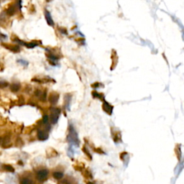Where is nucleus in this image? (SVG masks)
<instances>
[{
	"label": "nucleus",
	"instance_id": "1",
	"mask_svg": "<svg viewBox=\"0 0 184 184\" xmlns=\"http://www.w3.org/2000/svg\"><path fill=\"white\" fill-rule=\"evenodd\" d=\"M60 113V109L59 108H53L51 109L50 121H51V123L53 125H55L58 122Z\"/></svg>",
	"mask_w": 184,
	"mask_h": 184
},
{
	"label": "nucleus",
	"instance_id": "2",
	"mask_svg": "<svg viewBox=\"0 0 184 184\" xmlns=\"http://www.w3.org/2000/svg\"><path fill=\"white\" fill-rule=\"evenodd\" d=\"M48 176V171L47 169H43V170H40L37 173L36 178L39 181L43 182L44 181H45L47 179Z\"/></svg>",
	"mask_w": 184,
	"mask_h": 184
},
{
	"label": "nucleus",
	"instance_id": "3",
	"mask_svg": "<svg viewBox=\"0 0 184 184\" xmlns=\"http://www.w3.org/2000/svg\"><path fill=\"white\" fill-rule=\"evenodd\" d=\"M68 139L70 140V142H73L74 143L77 142V143H79V139L77 134L75 132V130H73V127H70L69 130V135H68Z\"/></svg>",
	"mask_w": 184,
	"mask_h": 184
},
{
	"label": "nucleus",
	"instance_id": "4",
	"mask_svg": "<svg viewBox=\"0 0 184 184\" xmlns=\"http://www.w3.org/2000/svg\"><path fill=\"white\" fill-rule=\"evenodd\" d=\"M111 58V60H112V63H111V70H112L116 68V64H117V63H118V56H117V54H116V50H112Z\"/></svg>",
	"mask_w": 184,
	"mask_h": 184
},
{
	"label": "nucleus",
	"instance_id": "5",
	"mask_svg": "<svg viewBox=\"0 0 184 184\" xmlns=\"http://www.w3.org/2000/svg\"><path fill=\"white\" fill-rule=\"evenodd\" d=\"M102 109H103V110L105 111L106 114L111 115V114H112V111H113V109H114V107H113V106H111V104H109L108 102H106V101L104 100V104H103V105H102Z\"/></svg>",
	"mask_w": 184,
	"mask_h": 184
},
{
	"label": "nucleus",
	"instance_id": "6",
	"mask_svg": "<svg viewBox=\"0 0 184 184\" xmlns=\"http://www.w3.org/2000/svg\"><path fill=\"white\" fill-rule=\"evenodd\" d=\"M58 99H59V94L57 92H52L49 96V101L50 102L51 104H53V105L57 103Z\"/></svg>",
	"mask_w": 184,
	"mask_h": 184
},
{
	"label": "nucleus",
	"instance_id": "7",
	"mask_svg": "<svg viewBox=\"0 0 184 184\" xmlns=\"http://www.w3.org/2000/svg\"><path fill=\"white\" fill-rule=\"evenodd\" d=\"M45 17L46 22L48 23L49 26H51V27H54L55 23L53 22V20L52 19V17L50 15V13L49 12L47 9L45 10Z\"/></svg>",
	"mask_w": 184,
	"mask_h": 184
},
{
	"label": "nucleus",
	"instance_id": "8",
	"mask_svg": "<svg viewBox=\"0 0 184 184\" xmlns=\"http://www.w3.org/2000/svg\"><path fill=\"white\" fill-rule=\"evenodd\" d=\"M38 138L40 140L44 141L46 140L48 138V134L43 130H38Z\"/></svg>",
	"mask_w": 184,
	"mask_h": 184
},
{
	"label": "nucleus",
	"instance_id": "9",
	"mask_svg": "<svg viewBox=\"0 0 184 184\" xmlns=\"http://www.w3.org/2000/svg\"><path fill=\"white\" fill-rule=\"evenodd\" d=\"M4 45L6 48H7L14 53H17L20 50V48L18 45Z\"/></svg>",
	"mask_w": 184,
	"mask_h": 184
},
{
	"label": "nucleus",
	"instance_id": "10",
	"mask_svg": "<svg viewBox=\"0 0 184 184\" xmlns=\"http://www.w3.org/2000/svg\"><path fill=\"white\" fill-rule=\"evenodd\" d=\"M41 44V41H33V42H31V43H24L23 45H25L28 48H33L36 46H38V45Z\"/></svg>",
	"mask_w": 184,
	"mask_h": 184
},
{
	"label": "nucleus",
	"instance_id": "11",
	"mask_svg": "<svg viewBox=\"0 0 184 184\" xmlns=\"http://www.w3.org/2000/svg\"><path fill=\"white\" fill-rule=\"evenodd\" d=\"M122 135H121V133L119 131H116L115 132V135H113V139H114V141L115 142H120V140L122 141Z\"/></svg>",
	"mask_w": 184,
	"mask_h": 184
},
{
	"label": "nucleus",
	"instance_id": "12",
	"mask_svg": "<svg viewBox=\"0 0 184 184\" xmlns=\"http://www.w3.org/2000/svg\"><path fill=\"white\" fill-rule=\"evenodd\" d=\"M82 173H83L84 177L86 178H93L92 173H91V171L89 169H84V171H82Z\"/></svg>",
	"mask_w": 184,
	"mask_h": 184
},
{
	"label": "nucleus",
	"instance_id": "13",
	"mask_svg": "<svg viewBox=\"0 0 184 184\" xmlns=\"http://www.w3.org/2000/svg\"><path fill=\"white\" fill-rule=\"evenodd\" d=\"M15 12H16V9H15V7H14V6H10V7L7 9V14L9 15V16H12V15L14 14Z\"/></svg>",
	"mask_w": 184,
	"mask_h": 184
},
{
	"label": "nucleus",
	"instance_id": "14",
	"mask_svg": "<svg viewBox=\"0 0 184 184\" xmlns=\"http://www.w3.org/2000/svg\"><path fill=\"white\" fill-rule=\"evenodd\" d=\"M53 177L56 180H60L63 177V173L61 172H54L53 173Z\"/></svg>",
	"mask_w": 184,
	"mask_h": 184
},
{
	"label": "nucleus",
	"instance_id": "15",
	"mask_svg": "<svg viewBox=\"0 0 184 184\" xmlns=\"http://www.w3.org/2000/svg\"><path fill=\"white\" fill-rule=\"evenodd\" d=\"M20 89V85L19 84H12L11 86H10V89H11L12 91L13 92H17Z\"/></svg>",
	"mask_w": 184,
	"mask_h": 184
},
{
	"label": "nucleus",
	"instance_id": "16",
	"mask_svg": "<svg viewBox=\"0 0 184 184\" xmlns=\"http://www.w3.org/2000/svg\"><path fill=\"white\" fill-rule=\"evenodd\" d=\"M82 150L84 151V153H85V155H86L87 157L89 158V160H91V159H92L91 155V153H90L89 152L88 149H87V148H86V146L83 147H82Z\"/></svg>",
	"mask_w": 184,
	"mask_h": 184
},
{
	"label": "nucleus",
	"instance_id": "17",
	"mask_svg": "<svg viewBox=\"0 0 184 184\" xmlns=\"http://www.w3.org/2000/svg\"><path fill=\"white\" fill-rule=\"evenodd\" d=\"M92 95H93L94 97L99 98V99H102L104 96V95L102 94H99L97 91H93L92 92Z\"/></svg>",
	"mask_w": 184,
	"mask_h": 184
},
{
	"label": "nucleus",
	"instance_id": "18",
	"mask_svg": "<svg viewBox=\"0 0 184 184\" xmlns=\"http://www.w3.org/2000/svg\"><path fill=\"white\" fill-rule=\"evenodd\" d=\"M4 168L5 169L6 171H9V172H14V171L13 167H12L11 165H4Z\"/></svg>",
	"mask_w": 184,
	"mask_h": 184
},
{
	"label": "nucleus",
	"instance_id": "19",
	"mask_svg": "<svg viewBox=\"0 0 184 184\" xmlns=\"http://www.w3.org/2000/svg\"><path fill=\"white\" fill-rule=\"evenodd\" d=\"M58 30H59L60 33L63 34V35H68V31L67 30L65 29V27H58Z\"/></svg>",
	"mask_w": 184,
	"mask_h": 184
},
{
	"label": "nucleus",
	"instance_id": "20",
	"mask_svg": "<svg viewBox=\"0 0 184 184\" xmlns=\"http://www.w3.org/2000/svg\"><path fill=\"white\" fill-rule=\"evenodd\" d=\"M21 183L22 184H33V181H31V180H30V179L24 178L22 180V182H21Z\"/></svg>",
	"mask_w": 184,
	"mask_h": 184
},
{
	"label": "nucleus",
	"instance_id": "21",
	"mask_svg": "<svg viewBox=\"0 0 184 184\" xmlns=\"http://www.w3.org/2000/svg\"><path fill=\"white\" fill-rule=\"evenodd\" d=\"M48 115H44L43 118V122L44 124L47 125L48 123Z\"/></svg>",
	"mask_w": 184,
	"mask_h": 184
},
{
	"label": "nucleus",
	"instance_id": "22",
	"mask_svg": "<svg viewBox=\"0 0 184 184\" xmlns=\"http://www.w3.org/2000/svg\"><path fill=\"white\" fill-rule=\"evenodd\" d=\"M8 86V84L5 81H0V88H5Z\"/></svg>",
	"mask_w": 184,
	"mask_h": 184
},
{
	"label": "nucleus",
	"instance_id": "23",
	"mask_svg": "<svg viewBox=\"0 0 184 184\" xmlns=\"http://www.w3.org/2000/svg\"><path fill=\"white\" fill-rule=\"evenodd\" d=\"M100 86V84L99 83H98V82H96V83H94V84H91V86L94 87V88H97V87H99Z\"/></svg>",
	"mask_w": 184,
	"mask_h": 184
},
{
	"label": "nucleus",
	"instance_id": "24",
	"mask_svg": "<svg viewBox=\"0 0 184 184\" xmlns=\"http://www.w3.org/2000/svg\"><path fill=\"white\" fill-rule=\"evenodd\" d=\"M86 184H94V183H92L91 181H88L86 183Z\"/></svg>",
	"mask_w": 184,
	"mask_h": 184
},
{
	"label": "nucleus",
	"instance_id": "25",
	"mask_svg": "<svg viewBox=\"0 0 184 184\" xmlns=\"http://www.w3.org/2000/svg\"><path fill=\"white\" fill-rule=\"evenodd\" d=\"M46 1H47V2H50V1H51V0H46Z\"/></svg>",
	"mask_w": 184,
	"mask_h": 184
},
{
	"label": "nucleus",
	"instance_id": "26",
	"mask_svg": "<svg viewBox=\"0 0 184 184\" xmlns=\"http://www.w3.org/2000/svg\"><path fill=\"white\" fill-rule=\"evenodd\" d=\"M1 140H2V139H1V138H0V142H1Z\"/></svg>",
	"mask_w": 184,
	"mask_h": 184
}]
</instances>
